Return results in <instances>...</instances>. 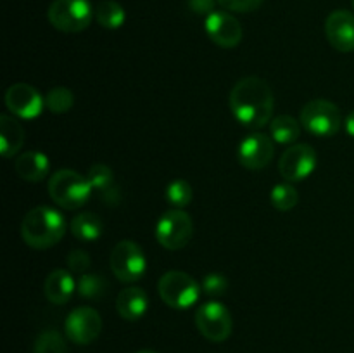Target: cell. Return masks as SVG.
Returning <instances> with one entry per match:
<instances>
[{
  "label": "cell",
  "instance_id": "1",
  "mask_svg": "<svg viewBox=\"0 0 354 353\" xmlns=\"http://www.w3.org/2000/svg\"><path fill=\"white\" fill-rule=\"evenodd\" d=\"M228 104L234 118L242 127L259 130L272 121L275 97L265 80L259 76H245L235 83Z\"/></svg>",
  "mask_w": 354,
  "mask_h": 353
},
{
  "label": "cell",
  "instance_id": "2",
  "mask_svg": "<svg viewBox=\"0 0 354 353\" xmlns=\"http://www.w3.org/2000/svg\"><path fill=\"white\" fill-rule=\"evenodd\" d=\"M66 218L50 206H35L24 215L21 224L23 241L33 249H48L57 244L66 234Z\"/></svg>",
  "mask_w": 354,
  "mask_h": 353
},
{
  "label": "cell",
  "instance_id": "3",
  "mask_svg": "<svg viewBox=\"0 0 354 353\" xmlns=\"http://www.w3.org/2000/svg\"><path fill=\"white\" fill-rule=\"evenodd\" d=\"M93 189L88 176L75 170H57L48 180V196L57 206L64 210H78L92 196Z\"/></svg>",
  "mask_w": 354,
  "mask_h": 353
},
{
  "label": "cell",
  "instance_id": "4",
  "mask_svg": "<svg viewBox=\"0 0 354 353\" xmlns=\"http://www.w3.org/2000/svg\"><path fill=\"white\" fill-rule=\"evenodd\" d=\"M159 298L173 310H187L199 301L203 287L182 270H169L158 282Z\"/></svg>",
  "mask_w": 354,
  "mask_h": 353
},
{
  "label": "cell",
  "instance_id": "5",
  "mask_svg": "<svg viewBox=\"0 0 354 353\" xmlns=\"http://www.w3.org/2000/svg\"><path fill=\"white\" fill-rule=\"evenodd\" d=\"M299 121L304 130L315 137H332L341 130L342 114L332 100L315 99L304 104Z\"/></svg>",
  "mask_w": 354,
  "mask_h": 353
},
{
  "label": "cell",
  "instance_id": "6",
  "mask_svg": "<svg viewBox=\"0 0 354 353\" xmlns=\"http://www.w3.org/2000/svg\"><path fill=\"white\" fill-rule=\"evenodd\" d=\"M48 21L62 33H80L95 17V9L88 0H54L48 7Z\"/></svg>",
  "mask_w": 354,
  "mask_h": 353
},
{
  "label": "cell",
  "instance_id": "7",
  "mask_svg": "<svg viewBox=\"0 0 354 353\" xmlns=\"http://www.w3.org/2000/svg\"><path fill=\"white\" fill-rule=\"evenodd\" d=\"M194 235V221L185 210L171 208L156 224V239L169 251L185 248Z\"/></svg>",
  "mask_w": 354,
  "mask_h": 353
},
{
  "label": "cell",
  "instance_id": "8",
  "mask_svg": "<svg viewBox=\"0 0 354 353\" xmlns=\"http://www.w3.org/2000/svg\"><path fill=\"white\" fill-rule=\"evenodd\" d=\"M109 266L118 280L131 284L144 277L147 270V258L137 242L120 241L111 251Z\"/></svg>",
  "mask_w": 354,
  "mask_h": 353
},
{
  "label": "cell",
  "instance_id": "9",
  "mask_svg": "<svg viewBox=\"0 0 354 353\" xmlns=\"http://www.w3.org/2000/svg\"><path fill=\"white\" fill-rule=\"evenodd\" d=\"M196 325L201 334L213 343H221L230 338L234 329V318L230 311L220 301H206L196 310Z\"/></svg>",
  "mask_w": 354,
  "mask_h": 353
},
{
  "label": "cell",
  "instance_id": "10",
  "mask_svg": "<svg viewBox=\"0 0 354 353\" xmlns=\"http://www.w3.org/2000/svg\"><path fill=\"white\" fill-rule=\"evenodd\" d=\"M318 154L310 144H292L283 151L279 161V172L287 182L306 180L317 170Z\"/></svg>",
  "mask_w": 354,
  "mask_h": 353
},
{
  "label": "cell",
  "instance_id": "11",
  "mask_svg": "<svg viewBox=\"0 0 354 353\" xmlns=\"http://www.w3.org/2000/svg\"><path fill=\"white\" fill-rule=\"evenodd\" d=\"M64 331L69 341L76 345H90L102 331V317L92 307H78L66 317Z\"/></svg>",
  "mask_w": 354,
  "mask_h": 353
},
{
  "label": "cell",
  "instance_id": "12",
  "mask_svg": "<svg viewBox=\"0 0 354 353\" xmlns=\"http://www.w3.org/2000/svg\"><path fill=\"white\" fill-rule=\"evenodd\" d=\"M3 99L7 109L21 120H35L40 116L45 107V97H41L33 85L24 82L12 83L6 90Z\"/></svg>",
  "mask_w": 354,
  "mask_h": 353
},
{
  "label": "cell",
  "instance_id": "13",
  "mask_svg": "<svg viewBox=\"0 0 354 353\" xmlns=\"http://www.w3.org/2000/svg\"><path fill=\"white\" fill-rule=\"evenodd\" d=\"M275 156V141L265 134H251L239 144L237 159L244 168L258 172L266 168Z\"/></svg>",
  "mask_w": 354,
  "mask_h": 353
},
{
  "label": "cell",
  "instance_id": "14",
  "mask_svg": "<svg viewBox=\"0 0 354 353\" xmlns=\"http://www.w3.org/2000/svg\"><path fill=\"white\" fill-rule=\"evenodd\" d=\"M204 30L209 40L221 48H234L242 42L241 23L227 10H214L204 19Z\"/></svg>",
  "mask_w": 354,
  "mask_h": 353
},
{
  "label": "cell",
  "instance_id": "15",
  "mask_svg": "<svg viewBox=\"0 0 354 353\" xmlns=\"http://www.w3.org/2000/svg\"><path fill=\"white\" fill-rule=\"evenodd\" d=\"M325 35L335 51L354 52V14L349 10H334L325 21Z\"/></svg>",
  "mask_w": 354,
  "mask_h": 353
},
{
  "label": "cell",
  "instance_id": "16",
  "mask_svg": "<svg viewBox=\"0 0 354 353\" xmlns=\"http://www.w3.org/2000/svg\"><path fill=\"white\" fill-rule=\"evenodd\" d=\"M86 176L92 183V189L99 192L104 203L109 204V206H116L120 203V189H118L116 180H114V172L109 166L104 165V163H95V165L90 166Z\"/></svg>",
  "mask_w": 354,
  "mask_h": 353
},
{
  "label": "cell",
  "instance_id": "17",
  "mask_svg": "<svg viewBox=\"0 0 354 353\" xmlns=\"http://www.w3.org/2000/svg\"><path fill=\"white\" fill-rule=\"evenodd\" d=\"M116 310L120 317L124 320L135 322L144 317L149 310V298L147 293L140 287H124L120 291L116 298Z\"/></svg>",
  "mask_w": 354,
  "mask_h": 353
},
{
  "label": "cell",
  "instance_id": "18",
  "mask_svg": "<svg viewBox=\"0 0 354 353\" xmlns=\"http://www.w3.org/2000/svg\"><path fill=\"white\" fill-rule=\"evenodd\" d=\"M14 170H16L19 179L31 183H37L41 182L48 175L50 161H48V158L44 152L26 151L17 156L16 161H14Z\"/></svg>",
  "mask_w": 354,
  "mask_h": 353
},
{
  "label": "cell",
  "instance_id": "19",
  "mask_svg": "<svg viewBox=\"0 0 354 353\" xmlns=\"http://www.w3.org/2000/svg\"><path fill=\"white\" fill-rule=\"evenodd\" d=\"M44 293L47 300L54 305H66L76 293V280L68 270H52L44 284Z\"/></svg>",
  "mask_w": 354,
  "mask_h": 353
},
{
  "label": "cell",
  "instance_id": "20",
  "mask_svg": "<svg viewBox=\"0 0 354 353\" xmlns=\"http://www.w3.org/2000/svg\"><path fill=\"white\" fill-rule=\"evenodd\" d=\"M24 144V128L16 116L0 114V152L3 158H12Z\"/></svg>",
  "mask_w": 354,
  "mask_h": 353
},
{
  "label": "cell",
  "instance_id": "21",
  "mask_svg": "<svg viewBox=\"0 0 354 353\" xmlns=\"http://www.w3.org/2000/svg\"><path fill=\"white\" fill-rule=\"evenodd\" d=\"M69 230L78 241L92 242L102 235L104 225L99 215L92 213V211H83L69 221Z\"/></svg>",
  "mask_w": 354,
  "mask_h": 353
},
{
  "label": "cell",
  "instance_id": "22",
  "mask_svg": "<svg viewBox=\"0 0 354 353\" xmlns=\"http://www.w3.org/2000/svg\"><path fill=\"white\" fill-rule=\"evenodd\" d=\"M301 128H303L301 121L289 114H279L270 121V135L277 144L282 145L296 144L297 138L301 137Z\"/></svg>",
  "mask_w": 354,
  "mask_h": 353
},
{
  "label": "cell",
  "instance_id": "23",
  "mask_svg": "<svg viewBox=\"0 0 354 353\" xmlns=\"http://www.w3.org/2000/svg\"><path fill=\"white\" fill-rule=\"evenodd\" d=\"M95 19L106 30H118L127 21V12L116 0H102L95 7Z\"/></svg>",
  "mask_w": 354,
  "mask_h": 353
},
{
  "label": "cell",
  "instance_id": "24",
  "mask_svg": "<svg viewBox=\"0 0 354 353\" xmlns=\"http://www.w3.org/2000/svg\"><path fill=\"white\" fill-rule=\"evenodd\" d=\"M107 291V282L97 273H82L76 280V293L85 300H100Z\"/></svg>",
  "mask_w": 354,
  "mask_h": 353
},
{
  "label": "cell",
  "instance_id": "25",
  "mask_svg": "<svg viewBox=\"0 0 354 353\" xmlns=\"http://www.w3.org/2000/svg\"><path fill=\"white\" fill-rule=\"evenodd\" d=\"M165 197H166V201H168L169 206L183 210V208L189 206L190 201H192V197H194L192 185H190V183L183 179L171 180V182L166 185Z\"/></svg>",
  "mask_w": 354,
  "mask_h": 353
},
{
  "label": "cell",
  "instance_id": "26",
  "mask_svg": "<svg viewBox=\"0 0 354 353\" xmlns=\"http://www.w3.org/2000/svg\"><path fill=\"white\" fill-rule=\"evenodd\" d=\"M270 201H272L273 208L279 211H290L296 208L297 201H299V192L296 187L289 182L277 183L270 194Z\"/></svg>",
  "mask_w": 354,
  "mask_h": 353
},
{
  "label": "cell",
  "instance_id": "27",
  "mask_svg": "<svg viewBox=\"0 0 354 353\" xmlns=\"http://www.w3.org/2000/svg\"><path fill=\"white\" fill-rule=\"evenodd\" d=\"M75 104V96L66 87H55V89L48 90L45 96V107L54 114H64Z\"/></svg>",
  "mask_w": 354,
  "mask_h": 353
},
{
  "label": "cell",
  "instance_id": "28",
  "mask_svg": "<svg viewBox=\"0 0 354 353\" xmlns=\"http://www.w3.org/2000/svg\"><path fill=\"white\" fill-rule=\"evenodd\" d=\"M33 353H68L66 339L62 338L61 332L47 329V331L38 334L33 346Z\"/></svg>",
  "mask_w": 354,
  "mask_h": 353
},
{
  "label": "cell",
  "instance_id": "29",
  "mask_svg": "<svg viewBox=\"0 0 354 353\" xmlns=\"http://www.w3.org/2000/svg\"><path fill=\"white\" fill-rule=\"evenodd\" d=\"M201 287H203V293L211 298L223 296L228 289V280L223 273L211 272L204 277L203 282H201Z\"/></svg>",
  "mask_w": 354,
  "mask_h": 353
},
{
  "label": "cell",
  "instance_id": "30",
  "mask_svg": "<svg viewBox=\"0 0 354 353\" xmlns=\"http://www.w3.org/2000/svg\"><path fill=\"white\" fill-rule=\"evenodd\" d=\"M66 262H68V266L71 272L80 273V275H82V273H86V270L90 269L92 260H90V255L85 251V249L75 248L69 251L68 260H66Z\"/></svg>",
  "mask_w": 354,
  "mask_h": 353
},
{
  "label": "cell",
  "instance_id": "31",
  "mask_svg": "<svg viewBox=\"0 0 354 353\" xmlns=\"http://www.w3.org/2000/svg\"><path fill=\"white\" fill-rule=\"evenodd\" d=\"M218 3L232 12H252L261 7L263 0H218Z\"/></svg>",
  "mask_w": 354,
  "mask_h": 353
},
{
  "label": "cell",
  "instance_id": "32",
  "mask_svg": "<svg viewBox=\"0 0 354 353\" xmlns=\"http://www.w3.org/2000/svg\"><path fill=\"white\" fill-rule=\"evenodd\" d=\"M218 0H189L190 10H194L196 14H203V16H209L211 12H214V6H216Z\"/></svg>",
  "mask_w": 354,
  "mask_h": 353
},
{
  "label": "cell",
  "instance_id": "33",
  "mask_svg": "<svg viewBox=\"0 0 354 353\" xmlns=\"http://www.w3.org/2000/svg\"><path fill=\"white\" fill-rule=\"evenodd\" d=\"M344 128H346V132H348V134L354 138V111H351V113H349L348 116H346Z\"/></svg>",
  "mask_w": 354,
  "mask_h": 353
},
{
  "label": "cell",
  "instance_id": "34",
  "mask_svg": "<svg viewBox=\"0 0 354 353\" xmlns=\"http://www.w3.org/2000/svg\"><path fill=\"white\" fill-rule=\"evenodd\" d=\"M137 353H158V352H154V350H140V352Z\"/></svg>",
  "mask_w": 354,
  "mask_h": 353
},
{
  "label": "cell",
  "instance_id": "35",
  "mask_svg": "<svg viewBox=\"0 0 354 353\" xmlns=\"http://www.w3.org/2000/svg\"><path fill=\"white\" fill-rule=\"evenodd\" d=\"M351 3H353V9H354V0H351Z\"/></svg>",
  "mask_w": 354,
  "mask_h": 353
}]
</instances>
